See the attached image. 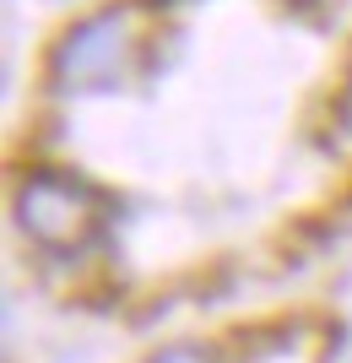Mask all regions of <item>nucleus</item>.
I'll return each instance as SVG.
<instances>
[{
  "label": "nucleus",
  "mask_w": 352,
  "mask_h": 363,
  "mask_svg": "<svg viewBox=\"0 0 352 363\" xmlns=\"http://www.w3.org/2000/svg\"><path fill=\"white\" fill-rule=\"evenodd\" d=\"M92 190L81 179H65V174H38L22 190V228H28L38 244L49 250H76L98 233L103 217L92 212Z\"/></svg>",
  "instance_id": "f257e3e1"
},
{
  "label": "nucleus",
  "mask_w": 352,
  "mask_h": 363,
  "mask_svg": "<svg viewBox=\"0 0 352 363\" xmlns=\"http://www.w3.org/2000/svg\"><path fill=\"white\" fill-rule=\"evenodd\" d=\"M152 363H200V352H163V358H152Z\"/></svg>",
  "instance_id": "f03ea898"
}]
</instances>
